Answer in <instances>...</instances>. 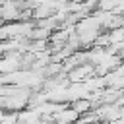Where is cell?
<instances>
[{
	"instance_id": "2",
	"label": "cell",
	"mask_w": 124,
	"mask_h": 124,
	"mask_svg": "<svg viewBox=\"0 0 124 124\" xmlns=\"http://www.w3.org/2000/svg\"><path fill=\"white\" fill-rule=\"evenodd\" d=\"M72 108H74L78 114H83V112H87L89 108H93V103H91V99H78V101L72 103Z\"/></svg>"
},
{
	"instance_id": "1",
	"label": "cell",
	"mask_w": 124,
	"mask_h": 124,
	"mask_svg": "<svg viewBox=\"0 0 124 124\" xmlns=\"http://www.w3.org/2000/svg\"><path fill=\"white\" fill-rule=\"evenodd\" d=\"M79 118V114L70 107V108H58V112L54 114V120H56V124H74L76 120Z\"/></svg>"
}]
</instances>
